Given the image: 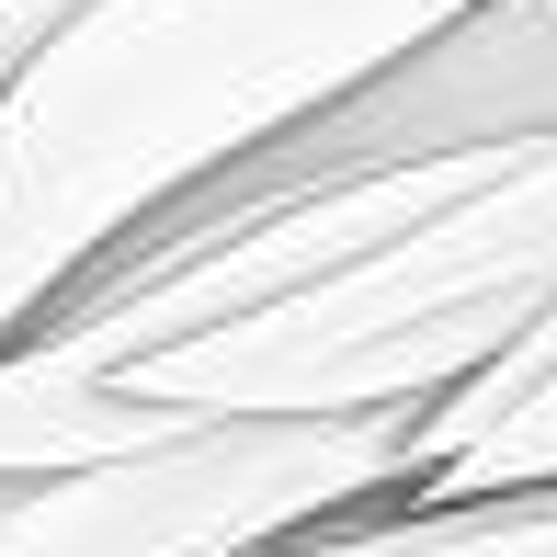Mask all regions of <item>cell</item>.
I'll list each match as a JSON object with an SVG mask.
<instances>
[{"label": "cell", "mask_w": 557, "mask_h": 557, "mask_svg": "<svg viewBox=\"0 0 557 557\" xmlns=\"http://www.w3.org/2000/svg\"><path fill=\"white\" fill-rule=\"evenodd\" d=\"M478 0H81L0 81V352L114 239L262 160Z\"/></svg>", "instance_id": "6da1fadb"}, {"label": "cell", "mask_w": 557, "mask_h": 557, "mask_svg": "<svg viewBox=\"0 0 557 557\" xmlns=\"http://www.w3.org/2000/svg\"><path fill=\"white\" fill-rule=\"evenodd\" d=\"M557 308V137L467 148L387 239L250 319L125 364L171 421H421Z\"/></svg>", "instance_id": "7a4b0ae2"}, {"label": "cell", "mask_w": 557, "mask_h": 557, "mask_svg": "<svg viewBox=\"0 0 557 557\" xmlns=\"http://www.w3.org/2000/svg\"><path fill=\"white\" fill-rule=\"evenodd\" d=\"M523 490H557V308L410 421V467L387 512H455V500H523Z\"/></svg>", "instance_id": "277c9868"}, {"label": "cell", "mask_w": 557, "mask_h": 557, "mask_svg": "<svg viewBox=\"0 0 557 557\" xmlns=\"http://www.w3.org/2000/svg\"><path fill=\"white\" fill-rule=\"evenodd\" d=\"M171 433H194V421L148 410V398H125V387H91V375H58V364H35V352H0V490L114 467V455H148Z\"/></svg>", "instance_id": "5b68a950"}, {"label": "cell", "mask_w": 557, "mask_h": 557, "mask_svg": "<svg viewBox=\"0 0 557 557\" xmlns=\"http://www.w3.org/2000/svg\"><path fill=\"white\" fill-rule=\"evenodd\" d=\"M262 557H557V490L523 500H455V512H352Z\"/></svg>", "instance_id": "8992f818"}, {"label": "cell", "mask_w": 557, "mask_h": 557, "mask_svg": "<svg viewBox=\"0 0 557 557\" xmlns=\"http://www.w3.org/2000/svg\"><path fill=\"white\" fill-rule=\"evenodd\" d=\"M410 421H194L81 478L0 490V557H262L387 512Z\"/></svg>", "instance_id": "3957f363"}]
</instances>
